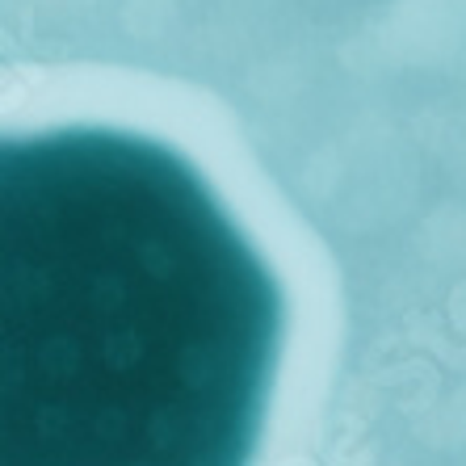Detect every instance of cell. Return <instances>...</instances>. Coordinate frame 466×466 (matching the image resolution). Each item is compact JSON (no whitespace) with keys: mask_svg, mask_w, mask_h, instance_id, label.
<instances>
[{"mask_svg":"<svg viewBox=\"0 0 466 466\" xmlns=\"http://www.w3.org/2000/svg\"><path fill=\"white\" fill-rule=\"evenodd\" d=\"M282 299L202 177L118 130L0 160V466H248Z\"/></svg>","mask_w":466,"mask_h":466,"instance_id":"1","label":"cell"}]
</instances>
